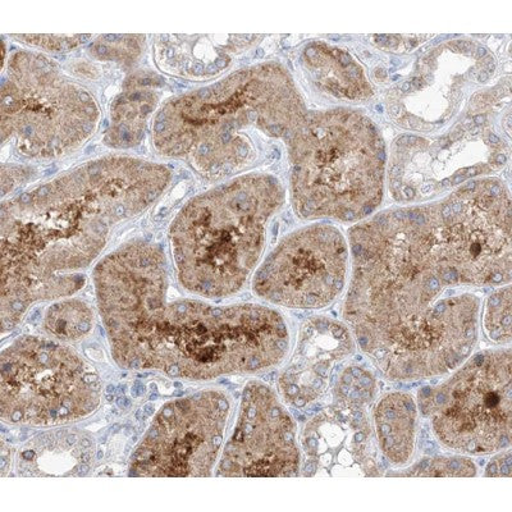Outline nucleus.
<instances>
[{
    "mask_svg": "<svg viewBox=\"0 0 512 512\" xmlns=\"http://www.w3.org/2000/svg\"><path fill=\"white\" fill-rule=\"evenodd\" d=\"M349 240L342 320L373 367L391 382L459 368L479 341L482 300L472 288L511 281V200L501 182L384 210L352 227Z\"/></svg>",
    "mask_w": 512,
    "mask_h": 512,
    "instance_id": "nucleus-1",
    "label": "nucleus"
},
{
    "mask_svg": "<svg viewBox=\"0 0 512 512\" xmlns=\"http://www.w3.org/2000/svg\"><path fill=\"white\" fill-rule=\"evenodd\" d=\"M91 277L113 360L122 369L207 382L267 373L291 350L290 324L271 305L172 296L166 251L144 237L105 254Z\"/></svg>",
    "mask_w": 512,
    "mask_h": 512,
    "instance_id": "nucleus-2",
    "label": "nucleus"
},
{
    "mask_svg": "<svg viewBox=\"0 0 512 512\" xmlns=\"http://www.w3.org/2000/svg\"><path fill=\"white\" fill-rule=\"evenodd\" d=\"M172 180L163 163L107 155L3 200V332L17 327L31 306L80 292L114 232L152 208Z\"/></svg>",
    "mask_w": 512,
    "mask_h": 512,
    "instance_id": "nucleus-3",
    "label": "nucleus"
},
{
    "mask_svg": "<svg viewBox=\"0 0 512 512\" xmlns=\"http://www.w3.org/2000/svg\"><path fill=\"white\" fill-rule=\"evenodd\" d=\"M309 116L282 64H255L167 99L155 113L152 143L162 157L219 181L267 162L272 149L280 153L274 141H283L290 153Z\"/></svg>",
    "mask_w": 512,
    "mask_h": 512,
    "instance_id": "nucleus-4",
    "label": "nucleus"
},
{
    "mask_svg": "<svg viewBox=\"0 0 512 512\" xmlns=\"http://www.w3.org/2000/svg\"><path fill=\"white\" fill-rule=\"evenodd\" d=\"M285 200L277 177L254 172L187 201L168 231L178 285L205 300L239 294L259 267L269 223Z\"/></svg>",
    "mask_w": 512,
    "mask_h": 512,
    "instance_id": "nucleus-5",
    "label": "nucleus"
},
{
    "mask_svg": "<svg viewBox=\"0 0 512 512\" xmlns=\"http://www.w3.org/2000/svg\"><path fill=\"white\" fill-rule=\"evenodd\" d=\"M291 164V201L305 221L354 223L381 204L384 144L368 117L349 109L312 112Z\"/></svg>",
    "mask_w": 512,
    "mask_h": 512,
    "instance_id": "nucleus-6",
    "label": "nucleus"
},
{
    "mask_svg": "<svg viewBox=\"0 0 512 512\" xmlns=\"http://www.w3.org/2000/svg\"><path fill=\"white\" fill-rule=\"evenodd\" d=\"M99 121L90 91L44 54L18 50L3 63V149L31 162L61 159L88 143Z\"/></svg>",
    "mask_w": 512,
    "mask_h": 512,
    "instance_id": "nucleus-7",
    "label": "nucleus"
},
{
    "mask_svg": "<svg viewBox=\"0 0 512 512\" xmlns=\"http://www.w3.org/2000/svg\"><path fill=\"white\" fill-rule=\"evenodd\" d=\"M99 374L70 345L39 336L16 338L0 355V418L21 427H58L99 408Z\"/></svg>",
    "mask_w": 512,
    "mask_h": 512,
    "instance_id": "nucleus-8",
    "label": "nucleus"
},
{
    "mask_svg": "<svg viewBox=\"0 0 512 512\" xmlns=\"http://www.w3.org/2000/svg\"><path fill=\"white\" fill-rule=\"evenodd\" d=\"M436 386L418 393V409L433 436L464 456L497 454L512 441L510 346L475 352Z\"/></svg>",
    "mask_w": 512,
    "mask_h": 512,
    "instance_id": "nucleus-9",
    "label": "nucleus"
},
{
    "mask_svg": "<svg viewBox=\"0 0 512 512\" xmlns=\"http://www.w3.org/2000/svg\"><path fill=\"white\" fill-rule=\"evenodd\" d=\"M232 415L226 391L205 390L167 402L131 456L135 478L212 477Z\"/></svg>",
    "mask_w": 512,
    "mask_h": 512,
    "instance_id": "nucleus-10",
    "label": "nucleus"
},
{
    "mask_svg": "<svg viewBox=\"0 0 512 512\" xmlns=\"http://www.w3.org/2000/svg\"><path fill=\"white\" fill-rule=\"evenodd\" d=\"M377 388L374 374L360 365H350L338 374L331 404L312 416L300 432L303 477H381L368 414Z\"/></svg>",
    "mask_w": 512,
    "mask_h": 512,
    "instance_id": "nucleus-11",
    "label": "nucleus"
},
{
    "mask_svg": "<svg viewBox=\"0 0 512 512\" xmlns=\"http://www.w3.org/2000/svg\"><path fill=\"white\" fill-rule=\"evenodd\" d=\"M349 264L342 232L332 224H310L278 242L256 268L251 288L276 308L322 310L344 292Z\"/></svg>",
    "mask_w": 512,
    "mask_h": 512,
    "instance_id": "nucleus-12",
    "label": "nucleus"
},
{
    "mask_svg": "<svg viewBox=\"0 0 512 512\" xmlns=\"http://www.w3.org/2000/svg\"><path fill=\"white\" fill-rule=\"evenodd\" d=\"M303 454L294 416L272 387L250 381L242 391L236 422L224 442L216 475L222 478H295Z\"/></svg>",
    "mask_w": 512,
    "mask_h": 512,
    "instance_id": "nucleus-13",
    "label": "nucleus"
},
{
    "mask_svg": "<svg viewBox=\"0 0 512 512\" xmlns=\"http://www.w3.org/2000/svg\"><path fill=\"white\" fill-rule=\"evenodd\" d=\"M358 345L344 320L315 315L301 324L296 344L278 377V395L296 410L327 395L338 365L355 355Z\"/></svg>",
    "mask_w": 512,
    "mask_h": 512,
    "instance_id": "nucleus-14",
    "label": "nucleus"
},
{
    "mask_svg": "<svg viewBox=\"0 0 512 512\" xmlns=\"http://www.w3.org/2000/svg\"><path fill=\"white\" fill-rule=\"evenodd\" d=\"M259 36H184L160 35L155 38V64L169 75L184 79H207L217 75L230 63L236 45L250 44Z\"/></svg>",
    "mask_w": 512,
    "mask_h": 512,
    "instance_id": "nucleus-15",
    "label": "nucleus"
},
{
    "mask_svg": "<svg viewBox=\"0 0 512 512\" xmlns=\"http://www.w3.org/2000/svg\"><path fill=\"white\" fill-rule=\"evenodd\" d=\"M374 436L381 455L393 468L414 459L419 433L418 402L404 391L383 393L372 410Z\"/></svg>",
    "mask_w": 512,
    "mask_h": 512,
    "instance_id": "nucleus-16",
    "label": "nucleus"
},
{
    "mask_svg": "<svg viewBox=\"0 0 512 512\" xmlns=\"http://www.w3.org/2000/svg\"><path fill=\"white\" fill-rule=\"evenodd\" d=\"M158 76H131L123 85V91L111 105V123L105 145L113 149L127 150L135 148L145 136L146 126L154 120L160 107V84Z\"/></svg>",
    "mask_w": 512,
    "mask_h": 512,
    "instance_id": "nucleus-17",
    "label": "nucleus"
},
{
    "mask_svg": "<svg viewBox=\"0 0 512 512\" xmlns=\"http://www.w3.org/2000/svg\"><path fill=\"white\" fill-rule=\"evenodd\" d=\"M94 322V310L88 303L66 297L49 306L43 327L48 337L70 345L88 336Z\"/></svg>",
    "mask_w": 512,
    "mask_h": 512,
    "instance_id": "nucleus-18",
    "label": "nucleus"
},
{
    "mask_svg": "<svg viewBox=\"0 0 512 512\" xmlns=\"http://www.w3.org/2000/svg\"><path fill=\"white\" fill-rule=\"evenodd\" d=\"M477 474V465L469 456L456 454L427 457L387 475L406 478H472Z\"/></svg>",
    "mask_w": 512,
    "mask_h": 512,
    "instance_id": "nucleus-19",
    "label": "nucleus"
},
{
    "mask_svg": "<svg viewBox=\"0 0 512 512\" xmlns=\"http://www.w3.org/2000/svg\"><path fill=\"white\" fill-rule=\"evenodd\" d=\"M480 326L493 344L510 346L511 327V287L509 285L493 292L480 314Z\"/></svg>",
    "mask_w": 512,
    "mask_h": 512,
    "instance_id": "nucleus-20",
    "label": "nucleus"
},
{
    "mask_svg": "<svg viewBox=\"0 0 512 512\" xmlns=\"http://www.w3.org/2000/svg\"><path fill=\"white\" fill-rule=\"evenodd\" d=\"M146 36H100L91 45V56L100 61H113L122 64H132L139 58L145 48Z\"/></svg>",
    "mask_w": 512,
    "mask_h": 512,
    "instance_id": "nucleus-21",
    "label": "nucleus"
},
{
    "mask_svg": "<svg viewBox=\"0 0 512 512\" xmlns=\"http://www.w3.org/2000/svg\"><path fill=\"white\" fill-rule=\"evenodd\" d=\"M26 47L38 52L67 53L93 39L91 35H11Z\"/></svg>",
    "mask_w": 512,
    "mask_h": 512,
    "instance_id": "nucleus-22",
    "label": "nucleus"
},
{
    "mask_svg": "<svg viewBox=\"0 0 512 512\" xmlns=\"http://www.w3.org/2000/svg\"><path fill=\"white\" fill-rule=\"evenodd\" d=\"M512 470L511 450L506 448L504 451L497 452L486 468V477L491 478H510Z\"/></svg>",
    "mask_w": 512,
    "mask_h": 512,
    "instance_id": "nucleus-23",
    "label": "nucleus"
},
{
    "mask_svg": "<svg viewBox=\"0 0 512 512\" xmlns=\"http://www.w3.org/2000/svg\"><path fill=\"white\" fill-rule=\"evenodd\" d=\"M484 122H486V117L482 116V114H478V116L474 118V123L477 126L483 125Z\"/></svg>",
    "mask_w": 512,
    "mask_h": 512,
    "instance_id": "nucleus-24",
    "label": "nucleus"
},
{
    "mask_svg": "<svg viewBox=\"0 0 512 512\" xmlns=\"http://www.w3.org/2000/svg\"><path fill=\"white\" fill-rule=\"evenodd\" d=\"M496 163L497 164H505L506 163V155L505 154H497Z\"/></svg>",
    "mask_w": 512,
    "mask_h": 512,
    "instance_id": "nucleus-25",
    "label": "nucleus"
},
{
    "mask_svg": "<svg viewBox=\"0 0 512 512\" xmlns=\"http://www.w3.org/2000/svg\"><path fill=\"white\" fill-rule=\"evenodd\" d=\"M489 140L492 141V143H495V144H500V139H498V137L496 135H489Z\"/></svg>",
    "mask_w": 512,
    "mask_h": 512,
    "instance_id": "nucleus-26",
    "label": "nucleus"
}]
</instances>
